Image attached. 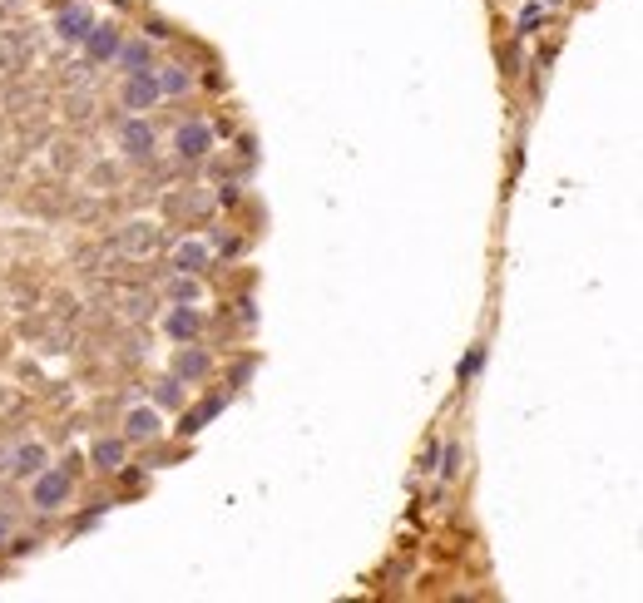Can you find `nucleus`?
Wrapping results in <instances>:
<instances>
[{
    "label": "nucleus",
    "instance_id": "7ed1b4c3",
    "mask_svg": "<svg viewBox=\"0 0 643 603\" xmlns=\"http://www.w3.org/2000/svg\"><path fill=\"white\" fill-rule=\"evenodd\" d=\"M124 144H129L134 154H149V144H154V134H149L144 124H129V134H124Z\"/></svg>",
    "mask_w": 643,
    "mask_h": 603
},
{
    "label": "nucleus",
    "instance_id": "6e6552de",
    "mask_svg": "<svg viewBox=\"0 0 643 603\" xmlns=\"http://www.w3.org/2000/svg\"><path fill=\"white\" fill-rule=\"evenodd\" d=\"M85 25H90V10H70L65 15V35H85Z\"/></svg>",
    "mask_w": 643,
    "mask_h": 603
},
{
    "label": "nucleus",
    "instance_id": "f8f14e48",
    "mask_svg": "<svg viewBox=\"0 0 643 603\" xmlns=\"http://www.w3.org/2000/svg\"><path fill=\"white\" fill-rule=\"evenodd\" d=\"M90 45H95V55H114V35H109V30H100Z\"/></svg>",
    "mask_w": 643,
    "mask_h": 603
},
{
    "label": "nucleus",
    "instance_id": "9d476101",
    "mask_svg": "<svg viewBox=\"0 0 643 603\" xmlns=\"http://www.w3.org/2000/svg\"><path fill=\"white\" fill-rule=\"evenodd\" d=\"M179 262H184L188 272H198V267H203V247H193V242H188V247L179 252Z\"/></svg>",
    "mask_w": 643,
    "mask_h": 603
},
{
    "label": "nucleus",
    "instance_id": "1a4fd4ad",
    "mask_svg": "<svg viewBox=\"0 0 643 603\" xmlns=\"http://www.w3.org/2000/svg\"><path fill=\"white\" fill-rule=\"evenodd\" d=\"M203 366H208V356H203V351H188V356L179 361V371H184V376H198Z\"/></svg>",
    "mask_w": 643,
    "mask_h": 603
},
{
    "label": "nucleus",
    "instance_id": "423d86ee",
    "mask_svg": "<svg viewBox=\"0 0 643 603\" xmlns=\"http://www.w3.org/2000/svg\"><path fill=\"white\" fill-rule=\"evenodd\" d=\"M154 430H159V420H154L149 410H134V415H129V435H154Z\"/></svg>",
    "mask_w": 643,
    "mask_h": 603
},
{
    "label": "nucleus",
    "instance_id": "f257e3e1",
    "mask_svg": "<svg viewBox=\"0 0 643 603\" xmlns=\"http://www.w3.org/2000/svg\"><path fill=\"white\" fill-rule=\"evenodd\" d=\"M203 149H208V129H203V124H188V129L179 134V154H188V159H198Z\"/></svg>",
    "mask_w": 643,
    "mask_h": 603
},
{
    "label": "nucleus",
    "instance_id": "9b49d317",
    "mask_svg": "<svg viewBox=\"0 0 643 603\" xmlns=\"http://www.w3.org/2000/svg\"><path fill=\"white\" fill-rule=\"evenodd\" d=\"M164 90H169V95L188 90V75H184V70H169V75H164Z\"/></svg>",
    "mask_w": 643,
    "mask_h": 603
},
{
    "label": "nucleus",
    "instance_id": "0eeeda50",
    "mask_svg": "<svg viewBox=\"0 0 643 603\" xmlns=\"http://www.w3.org/2000/svg\"><path fill=\"white\" fill-rule=\"evenodd\" d=\"M119 455H124V450H119L114 440H105V445H95V460H105V470H114V465H119Z\"/></svg>",
    "mask_w": 643,
    "mask_h": 603
},
{
    "label": "nucleus",
    "instance_id": "4468645a",
    "mask_svg": "<svg viewBox=\"0 0 643 603\" xmlns=\"http://www.w3.org/2000/svg\"><path fill=\"white\" fill-rule=\"evenodd\" d=\"M124 60H129V65H144V60H149V50H144V45H129V50H124Z\"/></svg>",
    "mask_w": 643,
    "mask_h": 603
},
{
    "label": "nucleus",
    "instance_id": "f03ea898",
    "mask_svg": "<svg viewBox=\"0 0 643 603\" xmlns=\"http://www.w3.org/2000/svg\"><path fill=\"white\" fill-rule=\"evenodd\" d=\"M65 490H70V485H65V475H50V480H40V490H35V500L45 504V509H55V504L65 500Z\"/></svg>",
    "mask_w": 643,
    "mask_h": 603
},
{
    "label": "nucleus",
    "instance_id": "20e7f679",
    "mask_svg": "<svg viewBox=\"0 0 643 603\" xmlns=\"http://www.w3.org/2000/svg\"><path fill=\"white\" fill-rule=\"evenodd\" d=\"M169 331H174V336H193V331H198V316H193V311H174V316H169Z\"/></svg>",
    "mask_w": 643,
    "mask_h": 603
},
{
    "label": "nucleus",
    "instance_id": "2eb2a0df",
    "mask_svg": "<svg viewBox=\"0 0 643 603\" xmlns=\"http://www.w3.org/2000/svg\"><path fill=\"white\" fill-rule=\"evenodd\" d=\"M0 534H5V519H0Z\"/></svg>",
    "mask_w": 643,
    "mask_h": 603
},
{
    "label": "nucleus",
    "instance_id": "39448f33",
    "mask_svg": "<svg viewBox=\"0 0 643 603\" xmlns=\"http://www.w3.org/2000/svg\"><path fill=\"white\" fill-rule=\"evenodd\" d=\"M154 95H159V85H154V80H134V85H129V104H134V109H139V104H149Z\"/></svg>",
    "mask_w": 643,
    "mask_h": 603
},
{
    "label": "nucleus",
    "instance_id": "ddd939ff",
    "mask_svg": "<svg viewBox=\"0 0 643 603\" xmlns=\"http://www.w3.org/2000/svg\"><path fill=\"white\" fill-rule=\"evenodd\" d=\"M480 361H485V351H470V356L460 361V376H475V371H480Z\"/></svg>",
    "mask_w": 643,
    "mask_h": 603
}]
</instances>
